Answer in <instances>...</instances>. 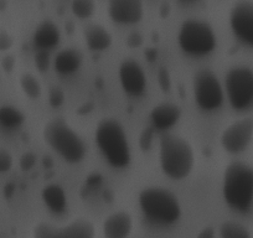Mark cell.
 <instances>
[{
	"label": "cell",
	"instance_id": "4316f807",
	"mask_svg": "<svg viewBox=\"0 0 253 238\" xmlns=\"http://www.w3.org/2000/svg\"><path fill=\"white\" fill-rule=\"evenodd\" d=\"M36 164V157L33 154V153H25L23 157L20 158V169L23 171H29V170L33 169Z\"/></svg>",
	"mask_w": 253,
	"mask_h": 238
},
{
	"label": "cell",
	"instance_id": "cb8c5ba5",
	"mask_svg": "<svg viewBox=\"0 0 253 238\" xmlns=\"http://www.w3.org/2000/svg\"><path fill=\"white\" fill-rule=\"evenodd\" d=\"M65 102V93L60 87H51L48 91V103L53 108H58Z\"/></svg>",
	"mask_w": 253,
	"mask_h": 238
},
{
	"label": "cell",
	"instance_id": "30bf717a",
	"mask_svg": "<svg viewBox=\"0 0 253 238\" xmlns=\"http://www.w3.org/2000/svg\"><path fill=\"white\" fill-rule=\"evenodd\" d=\"M230 28L238 41L253 48V1L237 0L230 11Z\"/></svg>",
	"mask_w": 253,
	"mask_h": 238
},
{
	"label": "cell",
	"instance_id": "f546056e",
	"mask_svg": "<svg viewBox=\"0 0 253 238\" xmlns=\"http://www.w3.org/2000/svg\"><path fill=\"white\" fill-rule=\"evenodd\" d=\"M13 45L14 39L11 38L10 34L4 30H0V51L10 50Z\"/></svg>",
	"mask_w": 253,
	"mask_h": 238
},
{
	"label": "cell",
	"instance_id": "8fae6325",
	"mask_svg": "<svg viewBox=\"0 0 253 238\" xmlns=\"http://www.w3.org/2000/svg\"><path fill=\"white\" fill-rule=\"evenodd\" d=\"M253 139V118H242L228 125L221 134V145L230 154L245 152Z\"/></svg>",
	"mask_w": 253,
	"mask_h": 238
},
{
	"label": "cell",
	"instance_id": "ba28073f",
	"mask_svg": "<svg viewBox=\"0 0 253 238\" xmlns=\"http://www.w3.org/2000/svg\"><path fill=\"white\" fill-rule=\"evenodd\" d=\"M194 98L204 112H215L222 106L225 92L220 79L211 70L198 71L193 79Z\"/></svg>",
	"mask_w": 253,
	"mask_h": 238
},
{
	"label": "cell",
	"instance_id": "7c38bea8",
	"mask_svg": "<svg viewBox=\"0 0 253 238\" xmlns=\"http://www.w3.org/2000/svg\"><path fill=\"white\" fill-rule=\"evenodd\" d=\"M122 89L130 97H140L147 89V75L143 67L133 60H126L118 71Z\"/></svg>",
	"mask_w": 253,
	"mask_h": 238
},
{
	"label": "cell",
	"instance_id": "44dd1931",
	"mask_svg": "<svg viewBox=\"0 0 253 238\" xmlns=\"http://www.w3.org/2000/svg\"><path fill=\"white\" fill-rule=\"evenodd\" d=\"M220 238H252L250 231L235 221H225L218 231Z\"/></svg>",
	"mask_w": 253,
	"mask_h": 238
},
{
	"label": "cell",
	"instance_id": "7402d4cb",
	"mask_svg": "<svg viewBox=\"0 0 253 238\" xmlns=\"http://www.w3.org/2000/svg\"><path fill=\"white\" fill-rule=\"evenodd\" d=\"M20 88L26 97L30 99H38L42 93V87L34 75L24 74L20 77Z\"/></svg>",
	"mask_w": 253,
	"mask_h": 238
},
{
	"label": "cell",
	"instance_id": "2e32d148",
	"mask_svg": "<svg viewBox=\"0 0 253 238\" xmlns=\"http://www.w3.org/2000/svg\"><path fill=\"white\" fill-rule=\"evenodd\" d=\"M34 43L39 50L48 51L60 43L61 33L58 26L53 21L45 20L36 28L34 33Z\"/></svg>",
	"mask_w": 253,
	"mask_h": 238
},
{
	"label": "cell",
	"instance_id": "ffe728a7",
	"mask_svg": "<svg viewBox=\"0 0 253 238\" xmlns=\"http://www.w3.org/2000/svg\"><path fill=\"white\" fill-rule=\"evenodd\" d=\"M25 122V116L19 108L14 106L0 107V128L6 132L18 130Z\"/></svg>",
	"mask_w": 253,
	"mask_h": 238
},
{
	"label": "cell",
	"instance_id": "836d02e7",
	"mask_svg": "<svg viewBox=\"0 0 253 238\" xmlns=\"http://www.w3.org/2000/svg\"><path fill=\"white\" fill-rule=\"evenodd\" d=\"M181 1H187V3H190V1H196V0H181Z\"/></svg>",
	"mask_w": 253,
	"mask_h": 238
},
{
	"label": "cell",
	"instance_id": "9c48e42d",
	"mask_svg": "<svg viewBox=\"0 0 253 238\" xmlns=\"http://www.w3.org/2000/svg\"><path fill=\"white\" fill-rule=\"evenodd\" d=\"M33 238H94V226L86 218H79L66 226L41 222L34 227Z\"/></svg>",
	"mask_w": 253,
	"mask_h": 238
},
{
	"label": "cell",
	"instance_id": "83f0119b",
	"mask_svg": "<svg viewBox=\"0 0 253 238\" xmlns=\"http://www.w3.org/2000/svg\"><path fill=\"white\" fill-rule=\"evenodd\" d=\"M158 81H159L160 87L164 92H169L170 87H171V79H170L169 72L165 69H160L159 74H158Z\"/></svg>",
	"mask_w": 253,
	"mask_h": 238
},
{
	"label": "cell",
	"instance_id": "8992f818",
	"mask_svg": "<svg viewBox=\"0 0 253 238\" xmlns=\"http://www.w3.org/2000/svg\"><path fill=\"white\" fill-rule=\"evenodd\" d=\"M177 43L186 55L203 57L215 51L217 38L209 23L198 19H187L180 26Z\"/></svg>",
	"mask_w": 253,
	"mask_h": 238
},
{
	"label": "cell",
	"instance_id": "e0dca14e",
	"mask_svg": "<svg viewBox=\"0 0 253 238\" xmlns=\"http://www.w3.org/2000/svg\"><path fill=\"white\" fill-rule=\"evenodd\" d=\"M41 198L46 207L55 215H62L67 210V196L62 186L58 184H48L42 189Z\"/></svg>",
	"mask_w": 253,
	"mask_h": 238
},
{
	"label": "cell",
	"instance_id": "ac0fdd59",
	"mask_svg": "<svg viewBox=\"0 0 253 238\" xmlns=\"http://www.w3.org/2000/svg\"><path fill=\"white\" fill-rule=\"evenodd\" d=\"M82 55L75 48H65L56 55L53 69L58 75L69 76L81 69Z\"/></svg>",
	"mask_w": 253,
	"mask_h": 238
},
{
	"label": "cell",
	"instance_id": "d6a6232c",
	"mask_svg": "<svg viewBox=\"0 0 253 238\" xmlns=\"http://www.w3.org/2000/svg\"><path fill=\"white\" fill-rule=\"evenodd\" d=\"M158 52L157 50H154V48H148L147 51H145V56H147V58L149 60V61H153L155 57H157Z\"/></svg>",
	"mask_w": 253,
	"mask_h": 238
},
{
	"label": "cell",
	"instance_id": "9a60e30c",
	"mask_svg": "<svg viewBox=\"0 0 253 238\" xmlns=\"http://www.w3.org/2000/svg\"><path fill=\"white\" fill-rule=\"evenodd\" d=\"M133 230V218L126 211H118L104 220L102 231L104 238H128Z\"/></svg>",
	"mask_w": 253,
	"mask_h": 238
},
{
	"label": "cell",
	"instance_id": "5bb4252c",
	"mask_svg": "<svg viewBox=\"0 0 253 238\" xmlns=\"http://www.w3.org/2000/svg\"><path fill=\"white\" fill-rule=\"evenodd\" d=\"M181 118V108L177 104L164 102L157 104L150 112V120L154 130L165 132L174 127Z\"/></svg>",
	"mask_w": 253,
	"mask_h": 238
},
{
	"label": "cell",
	"instance_id": "52a82bcc",
	"mask_svg": "<svg viewBox=\"0 0 253 238\" xmlns=\"http://www.w3.org/2000/svg\"><path fill=\"white\" fill-rule=\"evenodd\" d=\"M225 91L235 111L253 106V70L247 66L232 67L225 76Z\"/></svg>",
	"mask_w": 253,
	"mask_h": 238
},
{
	"label": "cell",
	"instance_id": "d6986e66",
	"mask_svg": "<svg viewBox=\"0 0 253 238\" xmlns=\"http://www.w3.org/2000/svg\"><path fill=\"white\" fill-rule=\"evenodd\" d=\"M84 38L89 50L96 51V52L108 50L112 45V35L102 25L93 24V25L87 26L84 31Z\"/></svg>",
	"mask_w": 253,
	"mask_h": 238
},
{
	"label": "cell",
	"instance_id": "d4e9b609",
	"mask_svg": "<svg viewBox=\"0 0 253 238\" xmlns=\"http://www.w3.org/2000/svg\"><path fill=\"white\" fill-rule=\"evenodd\" d=\"M50 55L47 51L39 50L35 55V66L40 72L47 71L50 67Z\"/></svg>",
	"mask_w": 253,
	"mask_h": 238
},
{
	"label": "cell",
	"instance_id": "603a6c76",
	"mask_svg": "<svg viewBox=\"0 0 253 238\" xmlns=\"http://www.w3.org/2000/svg\"><path fill=\"white\" fill-rule=\"evenodd\" d=\"M71 10L77 19L86 20L94 14L96 3L94 0H72Z\"/></svg>",
	"mask_w": 253,
	"mask_h": 238
},
{
	"label": "cell",
	"instance_id": "484cf974",
	"mask_svg": "<svg viewBox=\"0 0 253 238\" xmlns=\"http://www.w3.org/2000/svg\"><path fill=\"white\" fill-rule=\"evenodd\" d=\"M13 164L14 160L10 153L3 148H0V174H5V172L10 171Z\"/></svg>",
	"mask_w": 253,
	"mask_h": 238
},
{
	"label": "cell",
	"instance_id": "7a4b0ae2",
	"mask_svg": "<svg viewBox=\"0 0 253 238\" xmlns=\"http://www.w3.org/2000/svg\"><path fill=\"white\" fill-rule=\"evenodd\" d=\"M94 140L106 161L114 169H124L130 164L132 152L123 125L116 119L106 118L98 123Z\"/></svg>",
	"mask_w": 253,
	"mask_h": 238
},
{
	"label": "cell",
	"instance_id": "f1b7e54d",
	"mask_svg": "<svg viewBox=\"0 0 253 238\" xmlns=\"http://www.w3.org/2000/svg\"><path fill=\"white\" fill-rule=\"evenodd\" d=\"M153 134H154V129L153 128H148L143 132V134L140 135V148L143 150H149L150 147H152V143H153Z\"/></svg>",
	"mask_w": 253,
	"mask_h": 238
},
{
	"label": "cell",
	"instance_id": "6da1fadb",
	"mask_svg": "<svg viewBox=\"0 0 253 238\" xmlns=\"http://www.w3.org/2000/svg\"><path fill=\"white\" fill-rule=\"evenodd\" d=\"M222 196L230 208L246 213L253 206V167L242 161H233L223 172Z\"/></svg>",
	"mask_w": 253,
	"mask_h": 238
},
{
	"label": "cell",
	"instance_id": "4dcf8cb0",
	"mask_svg": "<svg viewBox=\"0 0 253 238\" xmlns=\"http://www.w3.org/2000/svg\"><path fill=\"white\" fill-rule=\"evenodd\" d=\"M143 43V38L139 33H133L126 39V45L129 47H139Z\"/></svg>",
	"mask_w": 253,
	"mask_h": 238
},
{
	"label": "cell",
	"instance_id": "1f68e13d",
	"mask_svg": "<svg viewBox=\"0 0 253 238\" xmlns=\"http://www.w3.org/2000/svg\"><path fill=\"white\" fill-rule=\"evenodd\" d=\"M196 238H216L215 230L212 227H205L198 233Z\"/></svg>",
	"mask_w": 253,
	"mask_h": 238
},
{
	"label": "cell",
	"instance_id": "277c9868",
	"mask_svg": "<svg viewBox=\"0 0 253 238\" xmlns=\"http://www.w3.org/2000/svg\"><path fill=\"white\" fill-rule=\"evenodd\" d=\"M140 211L149 222L159 226L174 225L181 216L179 198L164 188H147L138 196Z\"/></svg>",
	"mask_w": 253,
	"mask_h": 238
},
{
	"label": "cell",
	"instance_id": "5b68a950",
	"mask_svg": "<svg viewBox=\"0 0 253 238\" xmlns=\"http://www.w3.org/2000/svg\"><path fill=\"white\" fill-rule=\"evenodd\" d=\"M42 135L46 144L69 164H79L86 157V143L63 119L46 123Z\"/></svg>",
	"mask_w": 253,
	"mask_h": 238
},
{
	"label": "cell",
	"instance_id": "3957f363",
	"mask_svg": "<svg viewBox=\"0 0 253 238\" xmlns=\"http://www.w3.org/2000/svg\"><path fill=\"white\" fill-rule=\"evenodd\" d=\"M160 167L171 180H182L193 171L195 155L193 147L184 138L165 134L159 145Z\"/></svg>",
	"mask_w": 253,
	"mask_h": 238
},
{
	"label": "cell",
	"instance_id": "4fadbf2b",
	"mask_svg": "<svg viewBox=\"0 0 253 238\" xmlns=\"http://www.w3.org/2000/svg\"><path fill=\"white\" fill-rule=\"evenodd\" d=\"M108 15L116 24L134 25L144 16V3L143 0H109Z\"/></svg>",
	"mask_w": 253,
	"mask_h": 238
}]
</instances>
